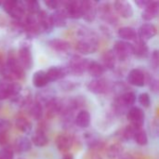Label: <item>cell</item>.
<instances>
[{"label":"cell","instance_id":"obj_33","mask_svg":"<svg viewBox=\"0 0 159 159\" xmlns=\"http://www.w3.org/2000/svg\"><path fill=\"white\" fill-rule=\"evenodd\" d=\"M136 142V143H138L139 145H146L148 143V137H147V134L146 132L142 129L140 130H138L135 135H134V138H133Z\"/></svg>","mask_w":159,"mask_h":159},{"label":"cell","instance_id":"obj_48","mask_svg":"<svg viewBox=\"0 0 159 159\" xmlns=\"http://www.w3.org/2000/svg\"><path fill=\"white\" fill-rule=\"evenodd\" d=\"M1 5H2V2H0V6H1Z\"/></svg>","mask_w":159,"mask_h":159},{"label":"cell","instance_id":"obj_12","mask_svg":"<svg viewBox=\"0 0 159 159\" xmlns=\"http://www.w3.org/2000/svg\"><path fill=\"white\" fill-rule=\"evenodd\" d=\"M97 3L94 1H83V16L87 21H93L97 15Z\"/></svg>","mask_w":159,"mask_h":159},{"label":"cell","instance_id":"obj_23","mask_svg":"<svg viewBox=\"0 0 159 159\" xmlns=\"http://www.w3.org/2000/svg\"><path fill=\"white\" fill-rule=\"evenodd\" d=\"M32 142L37 147H44L48 144V139L43 128H38V129L35 131L34 135L33 136Z\"/></svg>","mask_w":159,"mask_h":159},{"label":"cell","instance_id":"obj_43","mask_svg":"<svg viewBox=\"0 0 159 159\" xmlns=\"http://www.w3.org/2000/svg\"><path fill=\"white\" fill-rule=\"evenodd\" d=\"M8 24V21L7 20V18H5L3 15L0 14V27H5Z\"/></svg>","mask_w":159,"mask_h":159},{"label":"cell","instance_id":"obj_34","mask_svg":"<svg viewBox=\"0 0 159 159\" xmlns=\"http://www.w3.org/2000/svg\"><path fill=\"white\" fill-rule=\"evenodd\" d=\"M122 146L118 143H114L111 146H109L108 150H107V155L109 156V157L113 158V157H116L118 156L121 155L122 153Z\"/></svg>","mask_w":159,"mask_h":159},{"label":"cell","instance_id":"obj_4","mask_svg":"<svg viewBox=\"0 0 159 159\" xmlns=\"http://www.w3.org/2000/svg\"><path fill=\"white\" fill-rule=\"evenodd\" d=\"M116 59L119 61H127L133 54L132 52V45L123 40L116 41L114 45V48L112 50Z\"/></svg>","mask_w":159,"mask_h":159},{"label":"cell","instance_id":"obj_14","mask_svg":"<svg viewBox=\"0 0 159 159\" xmlns=\"http://www.w3.org/2000/svg\"><path fill=\"white\" fill-rule=\"evenodd\" d=\"M56 146L58 150L61 153H66L68 152L73 145V140L70 136L66 134H60L56 138Z\"/></svg>","mask_w":159,"mask_h":159},{"label":"cell","instance_id":"obj_37","mask_svg":"<svg viewBox=\"0 0 159 159\" xmlns=\"http://www.w3.org/2000/svg\"><path fill=\"white\" fill-rule=\"evenodd\" d=\"M138 101H139L140 104H141L142 106H143L144 108L149 107V106H150V104H151V99H150V96H149V94H148V93H146V92H143V93L140 94V95H139V99H138Z\"/></svg>","mask_w":159,"mask_h":159},{"label":"cell","instance_id":"obj_38","mask_svg":"<svg viewBox=\"0 0 159 159\" xmlns=\"http://www.w3.org/2000/svg\"><path fill=\"white\" fill-rule=\"evenodd\" d=\"M8 142V135L7 131H0V146H6Z\"/></svg>","mask_w":159,"mask_h":159},{"label":"cell","instance_id":"obj_20","mask_svg":"<svg viewBox=\"0 0 159 159\" xmlns=\"http://www.w3.org/2000/svg\"><path fill=\"white\" fill-rule=\"evenodd\" d=\"M118 36L123 40L135 41L138 38V34L134 28L129 26H125V27H121L118 30Z\"/></svg>","mask_w":159,"mask_h":159},{"label":"cell","instance_id":"obj_11","mask_svg":"<svg viewBox=\"0 0 159 159\" xmlns=\"http://www.w3.org/2000/svg\"><path fill=\"white\" fill-rule=\"evenodd\" d=\"M128 82L135 87H143L145 84V75L141 69H132L127 77Z\"/></svg>","mask_w":159,"mask_h":159},{"label":"cell","instance_id":"obj_7","mask_svg":"<svg viewBox=\"0 0 159 159\" xmlns=\"http://www.w3.org/2000/svg\"><path fill=\"white\" fill-rule=\"evenodd\" d=\"M144 112L136 106L131 107L127 113V118L130 122V125H132L137 129H142V127L144 123Z\"/></svg>","mask_w":159,"mask_h":159},{"label":"cell","instance_id":"obj_31","mask_svg":"<svg viewBox=\"0 0 159 159\" xmlns=\"http://www.w3.org/2000/svg\"><path fill=\"white\" fill-rule=\"evenodd\" d=\"M11 81L2 79L0 80V101L9 98V84Z\"/></svg>","mask_w":159,"mask_h":159},{"label":"cell","instance_id":"obj_29","mask_svg":"<svg viewBox=\"0 0 159 159\" xmlns=\"http://www.w3.org/2000/svg\"><path fill=\"white\" fill-rule=\"evenodd\" d=\"M29 112H30L31 116L34 120H40L42 118V116H43V106L41 103H39L36 101L30 105Z\"/></svg>","mask_w":159,"mask_h":159},{"label":"cell","instance_id":"obj_6","mask_svg":"<svg viewBox=\"0 0 159 159\" xmlns=\"http://www.w3.org/2000/svg\"><path fill=\"white\" fill-rule=\"evenodd\" d=\"M88 62H89L88 60L75 55L69 61L67 71L72 73V74H74V75H80L84 74L87 71Z\"/></svg>","mask_w":159,"mask_h":159},{"label":"cell","instance_id":"obj_27","mask_svg":"<svg viewBox=\"0 0 159 159\" xmlns=\"http://www.w3.org/2000/svg\"><path fill=\"white\" fill-rule=\"evenodd\" d=\"M102 67L103 68H107V69H114L116 66V56L114 54V52L112 50H108L105 51L102 57Z\"/></svg>","mask_w":159,"mask_h":159},{"label":"cell","instance_id":"obj_17","mask_svg":"<svg viewBox=\"0 0 159 159\" xmlns=\"http://www.w3.org/2000/svg\"><path fill=\"white\" fill-rule=\"evenodd\" d=\"M46 73L49 81H57L63 78L67 75L68 71L67 68L61 66H52Z\"/></svg>","mask_w":159,"mask_h":159},{"label":"cell","instance_id":"obj_5","mask_svg":"<svg viewBox=\"0 0 159 159\" xmlns=\"http://www.w3.org/2000/svg\"><path fill=\"white\" fill-rule=\"evenodd\" d=\"M98 49V42L94 37L87 36L84 39L79 40L75 44V50L83 55H88L96 52Z\"/></svg>","mask_w":159,"mask_h":159},{"label":"cell","instance_id":"obj_16","mask_svg":"<svg viewBox=\"0 0 159 159\" xmlns=\"http://www.w3.org/2000/svg\"><path fill=\"white\" fill-rule=\"evenodd\" d=\"M159 13V3L157 1H151L150 4L143 9L142 17L145 20H152L157 17Z\"/></svg>","mask_w":159,"mask_h":159},{"label":"cell","instance_id":"obj_35","mask_svg":"<svg viewBox=\"0 0 159 159\" xmlns=\"http://www.w3.org/2000/svg\"><path fill=\"white\" fill-rule=\"evenodd\" d=\"M140 130V129H137L136 128H134L132 125H129L127 126L124 130H123V137L126 139V140H131L134 138V135L135 133Z\"/></svg>","mask_w":159,"mask_h":159},{"label":"cell","instance_id":"obj_8","mask_svg":"<svg viewBox=\"0 0 159 159\" xmlns=\"http://www.w3.org/2000/svg\"><path fill=\"white\" fill-rule=\"evenodd\" d=\"M17 57L23 69H31V67L33 66V57L30 48L28 46H20Z\"/></svg>","mask_w":159,"mask_h":159},{"label":"cell","instance_id":"obj_2","mask_svg":"<svg viewBox=\"0 0 159 159\" xmlns=\"http://www.w3.org/2000/svg\"><path fill=\"white\" fill-rule=\"evenodd\" d=\"M4 10L14 20H22L25 17V8L23 2L20 1H5L2 3Z\"/></svg>","mask_w":159,"mask_h":159},{"label":"cell","instance_id":"obj_24","mask_svg":"<svg viewBox=\"0 0 159 159\" xmlns=\"http://www.w3.org/2000/svg\"><path fill=\"white\" fill-rule=\"evenodd\" d=\"M66 16L61 9H57L50 15L53 27H64L66 25Z\"/></svg>","mask_w":159,"mask_h":159},{"label":"cell","instance_id":"obj_26","mask_svg":"<svg viewBox=\"0 0 159 159\" xmlns=\"http://www.w3.org/2000/svg\"><path fill=\"white\" fill-rule=\"evenodd\" d=\"M75 124L81 129L88 128L90 124V114L87 110H81L75 117Z\"/></svg>","mask_w":159,"mask_h":159},{"label":"cell","instance_id":"obj_28","mask_svg":"<svg viewBox=\"0 0 159 159\" xmlns=\"http://www.w3.org/2000/svg\"><path fill=\"white\" fill-rule=\"evenodd\" d=\"M136 102V95L134 92L128 91L122 94V96L119 99V104L123 105L124 107H130L132 106Z\"/></svg>","mask_w":159,"mask_h":159},{"label":"cell","instance_id":"obj_18","mask_svg":"<svg viewBox=\"0 0 159 159\" xmlns=\"http://www.w3.org/2000/svg\"><path fill=\"white\" fill-rule=\"evenodd\" d=\"M48 46L56 51L59 52H65L68 51L71 48V45L68 41L64 39H60V38H54L48 41Z\"/></svg>","mask_w":159,"mask_h":159},{"label":"cell","instance_id":"obj_25","mask_svg":"<svg viewBox=\"0 0 159 159\" xmlns=\"http://www.w3.org/2000/svg\"><path fill=\"white\" fill-rule=\"evenodd\" d=\"M132 45V52L137 57H145L148 54V47L146 43L142 41L141 39L137 38L134 44Z\"/></svg>","mask_w":159,"mask_h":159},{"label":"cell","instance_id":"obj_13","mask_svg":"<svg viewBox=\"0 0 159 159\" xmlns=\"http://www.w3.org/2000/svg\"><path fill=\"white\" fill-rule=\"evenodd\" d=\"M88 89L95 94H103L108 90V84L104 79L96 78L88 84Z\"/></svg>","mask_w":159,"mask_h":159},{"label":"cell","instance_id":"obj_47","mask_svg":"<svg viewBox=\"0 0 159 159\" xmlns=\"http://www.w3.org/2000/svg\"><path fill=\"white\" fill-rule=\"evenodd\" d=\"M123 159H132V157H124Z\"/></svg>","mask_w":159,"mask_h":159},{"label":"cell","instance_id":"obj_46","mask_svg":"<svg viewBox=\"0 0 159 159\" xmlns=\"http://www.w3.org/2000/svg\"><path fill=\"white\" fill-rule=\"evenodd\" d=\"M62 159H74V157L72 156V155H65Z\"/></svg>","mask_w":159,"mask_h":159},{"label":"cell","instance_id":"obj_36","mask_svg":"<svg viewBox=\"0 0 159 159\" xmlns=\"http://www.w3.org/2000/svg\"><path fill=\"white\" fill-rule=\"evenodd\" d=\"M14 151L10 146H4L0 150V159H13Z\"/></svg>","mask_w":159,"mask_h":159},{"label":"cell","instance_id":"obj_44","mask_svg":"<svg viewBox=\"0 0 159 159\" xmlns=\"http://www.w3.org/2000/svg\"><path fill=\"white\" fill-rule=\"evenodd\" d=\"M86 159H102V157H99L98 155H96V154L92 153L90 156H87V157H86Z\"/></svg>","mask_w":159,"mask_h":159},{"label":"cell","instance_id":"obj_15","mask_svg":"<svg viewBox=\"0 0 159 159\" xmlns=\"http://www.w3.org/2000/svg\"><path fill=\"white\" fill-rule=\"evenodd\" d=\"M36 18H37V22L41 31L49 32L50 30H52L53 25L51 22L50 15H48L46 11L40 10L39 13L36 15Z\"/></svg>","mask_w":159,"mask_h":159},{"label":"cell","instance_id":"obj_30","mask_svg":"<svg viewBox=\"0 0 159 159\" xmlns=\"http://www.w3.org/2000/svg\"><path fill=\"white\" fill-rule=\"evenodd\" d=\"M16 127L17 129L21 131L22 133L29 134L32 131V124L29 120L24 117H19L16 120Z\"/></svg>","mask_w":159,"mask_h":159},{"label":"cell","instance_id":"obj_41","mask_svg":"<svg viewBox=\"0 0 159 159\" xmlns=\"http://www.w3.org/2000/svg\"><path fill=\"white\" fill-rule=\"evenodd\" d=\"M9 129V122L6 119L0 118V131H7Z\"/></svg>","mask_w":159,"mask_h":159},{"label":"cell","instance_id":"obj_10","mask_svg":"<svg viewBox=\"0 0 159 159\" xmlns=\"http://www.w3.org/2000/svg\"><path fill=\"white\" fill-rule=\"evenodd\" d=\"M157 33V27L153 23H143L139 29L138 37L143 42H147L148 40L155 37Z\"/></svg>","mask_w":159,"mask_h":159},{"label":"cell","instance_id":"obj_45","mask_svg":"<svg viewBox=\"0 0 159 159\" xmlns=\"http://www.w3.org/2000/svg\"><path fill=\"white\" fill-rule=\"evenodd\" d=\"M3 68H4V63H3V61H2V57L0 56V73L2 72Z\"/></svg>","mask_w":159,"mask_h":159},{"label":"cell","instance_id":"obj_39","mask_svg":"<svg viewBox=\"0 0 159 159\" xmlns=\"http://www.w3.org/2000/svg\"><path fill=\"white\" fill-rule=\"evenodd\" d=\"M44 4L49 8V9H58L60 3L56 0H48V1H45Z\"/></svg>","mask_w":159,"mask_h":159},{"label":"cell","instance_id":"obj_40","mask_svg":"<svg viewBox=\"0 0 159 159\" xmlns=\"http://www.w3.org/2000/svg\"><path fill=\"white\" fill-rule=\"evenodd\" d=\"M159 63V55L158 51L155 50L152 54V64L154 65V68H157Z\"/></svg>","mask_w":159,"mask_h":159},{"label":"cell","instance_id":"obj_42","mask_svg":"<svg viewBox=\"0 0 159 159\" xmlns=\"http://www.w3.org/2000/svg\"><path fill=\"white\" fill-rule=\"evenodd\" d=\"M150 2L151 1H147V0H137L135 3H136V5H138L141 8H145L149 4H150Z\"/></svg>","mask_w":159,"mask_h":159},{"label":"cell","instance_id":"obj_21","mask_svg":"<svg viewBox=\"0 0 159 159\" xmlns=\"http://www.w3.org/2000/svg\"><path fill=\"white\" fill-rule=\"evenodd\" d=\"M33 84L35 88L41 89L44 88L45 86L48 85V83L49 82L47 73L43 70H39L37 72H35L33 75Z\"/></svg>","mask_w":159,"mask_h":159},{"label":"cell","instance_id":"obj_32","mask_svg":"<svg viewBox=\"0 0 159 159\" xmlns=\"http://www.w3.org/2000/svg\"><path fill=\"white\" fill-rule=\"evenodd\" d=\"M23 5H24L25 10H27L30 15H37L39 13V11L41 10L40 6H39L38 2H36V1L23 2Z\"/></svg>","mask_w":159,"mask_h":159},{"label":"cell","instance_id":"obj_22","mask_svg":"<svg viewBox=\"0 0 159 159\" xmlns=\"http://www.w3.org/2000/svg\"><path fill=\"white\" fill-rule=\"evenodd\" d=\"M14 147L16 149L17 152L19 153H25L31 150L32 148V142L24 136L19 137L16 139L15 143H14Z\"/></svg>","mask_w":159,"mask_h":159},{"label":"cell","instance_id":"obj_1","mask_svg":"<svg viewBox=\"0 0 159 159\" xmlns=\"http://www.w3.org/2000/svg\"><path fill=\"white\" fill-rule=\"evenodd\" d=\"M1 73L4 76V79L8 80V81L20 79L23 77L24 69L20 65L18 60L17 54L13 50L8 52L6 65H4V68Z\"/></svg>","mask_w":159,"mask_h":159},{"label":"cell","instance_id":"obj_9","mask_svg":"<svg viewBox=\"0 0 159 159\" xmlns=\"http://www.w3.org/2000/svg\"><path fill=\"white\" fill-rule=\"evenodd\" d=\"M114 8L122 18L128 19L133 16V7L131 4L128 1H116L114 4Z\"/></svg>","mask_w":159,"mask_h":159},{"label":"cell","instance_id":"obj_19","mask_svg":"<svg viewBox=\"0 0 159 159\" xmlns=\"http://www.w3.org/2000/svg\"><path fill=\"white\" fill-rule=\"evenodd\" d=\"M88 73L95 78H100L102 74L104 73V68L102 67V63L96 61H89L88 66H87Z\"/></svg>","mask_w":159,"mask_h":159},{"label":"cell","instance_id":"obj_3","mask_svg":"<svg viewBox=\"0 0 159 159\" xmlns=\"http://www.w3.org/2000/svg\"><path fill=\"white\" fill-rule=\"evenodd\" d=\"M66 17L71 19H80L83 16V1L75 0L63 3V7L61 8Z\"/></svg>","mask_w":159,"mask_h":159}]
</instances>
